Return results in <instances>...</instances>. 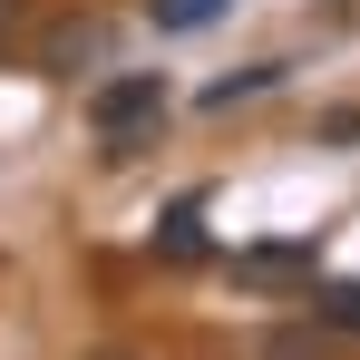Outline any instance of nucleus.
Returning a JSON list of instances; mask_svg holds the SVG:
<instances>
[{
	"label": "nucleus",
	"instance_id": "3",
	"mask_svg": "<svg viewBox=\"0 0 360 360\" xmlns=\"http://www.w3.org/2000/svg\"><path fill=\"white\" fill-rule=\"evenodd\" d=\"M311 263H321V243H243L234 253L243 283H283V273H311Z\"/></svg>",
	"mask_w": 360,
	"mask_h": 360
},
{
	"label": "nucleus",
	"instance_id": "4",
	"mask_svg": "<svg viewBox=\"0 0 360 360\" xmlns=\"http://www.w3.org/2000/svg\"><path fill=\"white\" fill-rule=\"evenodd\" d=\"M311 321H321V331H331V341H360V283H311Z\"/></svg>",
	"mask_w": 360,
	"mask_h": 360
},
{
	"label": "nucleus",
	"instance_id": "8",
	"mask_svg": "<svg viewBox=\"0 0 360 360\" xmlns=\"http://www.w3.org/2000/svg\"><path fill=\"white\" fill-rule=\"evenodd\" d=\"M321 146H360V108H341V117H321Z\"/></svg>",
	"mask_w": 360,
	"mask_h": 360
},
{
	"label": "nucleus",
	"instance_id": "2",
	"mask_svg": "<svg viewBox=\"0 0 360 360\" xmlns=\"http://www.w3.org/2000/svg\"><path fill=\"white\" fill-rule=\"evenodd\" d=\"M156 253H166V263H205V195H176V205H166Z\"/></svg>",
	"mask_w": 360,
	"mask_h": 360
},
{
	"label": "nucleus",
	"instance_id": "7",
	"mask_svg": "<svg viewBox=\"0 0 360 360\" xmlns=\"http://www.w3.org/2000/svg\"><path fill=\"white\" fill-rule=\"evenodd\" d=\"M224 10H234V0H146V20H156V30H214Z\"/></svg>",
	"mask_w": 360,
	"mask_h": 360
},
{
	"label": "nucleus",
	"instance_id": "1",
	"mask_svg": "<svg viewBox=\"0 0 360 360\" xmlns=\"http://www.w3.org/2000/svg\"><path fill=\"white\" fill-rule=\"evenodd\" d=\"M88 127H98L108 156H136V136L166 127V78H156V68H117V78H98V88H88Z\"/></svg>",
	"mask_w": 360,
	"mask_h": 360
},
{
	"label": "nucleus",
	"instance_id": "6",
	"mask_svg": "<svg viewBox=\"0 0 360 360\" xmlns=\"http://www.w3.org/2000/svg\"><path fill=\"white\" fill-rule=\"evenodd\" d=\"M283 78H292L283 59H263V68H224V78L205 88V108H243V98H263V88H283Z\"/></svg>",
	"mask_w": 360,
	"mask_h": 360
},
{
	"label": "nucleus",
	"instance_id": "9",
	"mask_svg": "<svg viewBox=\"0 0 360 360\" xmlns=\"http://www.w3.org/2000/svg\"><path fill=\"white\" fill-rule=\"evenodd\" d=\"M88 360H136V351H88Z\"/></svg>",
	"mask_w": 360,
	"mask_h": 360
},
{
	"label": "nucleus",
	"instance_id": "5",
	"mask_svg": "<svg viewBox=\"0 0 360 360\" xmlns=\"http://www.w3.org/2000/svg\"><path fill=\"white\" fill-rule=\"evenodd\" d=\"M253 360H331V331L302 311V321H283V331H263V351Z\"/></svg>",
	"mask_w": 360,
	"mask_h": 360
}]
</instances>
